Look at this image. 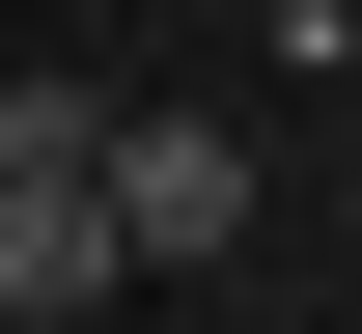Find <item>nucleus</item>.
Wrapping results in <instances>:
<instances>
[{
	"instance_id": "1",
	"label": "nucleus",
	"mask_w": 362,
	"mask_h": 334,
	"mask_svg": "<svg viewBox=\"0 0 362 334\" xmlns=\"http://www.w3.org/2000/svg\"><path fill=\"white\" fill-rule=\"evenodd\" d=\"M84 195H112V251H139V279H223V251H251V140H223V112H112Z\"/></svg>"
},
{
	"instance_id": "2",
	"label": "nucleus",
	"mask_w": 362,
	"mask_h": 334,
	"mask_svg": "<svg viewBox=\"0 0 362 334\" xmlns=\"http://www.w3.org/2000/svg\"><path fill=\"white\" fill-rule=\"evenodd\" d=\"M139 251H112V195L84 167H0V334H56V306H112Z\"/></svg>"
},
{
	"instance_id": "3",
	"label": "nucleus",
	"mask_w": 362,
	"mask_h": 334,
	"mask_svg": "<svg viewBox=\"0 0 362 334\" xmlns=\"http://www.w3.org/2000/svg\"><path fill=\"white\" fill-rule=\"evenodd\" d=\"M84 140H112L84 84H0V167H84Z\"/></svg>"
}]
</instances>
